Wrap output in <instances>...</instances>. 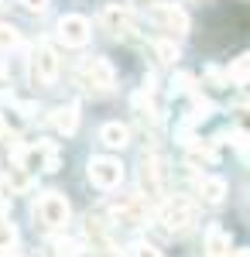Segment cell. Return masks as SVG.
<instances>
[{"instance_id": "cell-23", "label": "cell", "mask_w": 250, "mask_h": 257, "mask_svg": "<svg viewBox=\"0 0 250 257\" xmlns=\"http://www.w3.org/2000/svg\"><path fill=\"white\" fill-rule=\"evenodd\" d=\"M21 38H18V31L14 28H7V24H0V48L4 52H11V48H18Z\"/></svg>"}, {"instance_id": "cell-6", "label": "cell", "mask_w": 250, "mask_h": 257, "mask_svg": "<svg viewBox=\"0 0 250 257\" xmlns=\"http://www.w3.org/2000/svg\"><path fill=\"white\" fill-rule=\"evenodd\" d=\"M79 82L86 86V89H96V93H106V89H113V82H116V72H113V65L106 59H86L82 62V69H79Z\"/></svg>"}, {"instance_id": "cell-13", "label": "cell", "mask_w": 250, "mask_h": 257, "mask_svg": "<svg viewBox=\"0 0 250 257\" xmlns=\"http://www.w3.org/2000/svg\"><path fill=\"white\" fill-rule=\"evenodd\" d=\"M48 123L55 127L58 134L69 138V134H76V127H79V110L72 106V103H69V106H55V110L48 113Z\"/></svg>"}, {"instance_id": "cell-4", "label": "cell", "mask_w": 250, "mask_h": 257, "mask_svg": "<svg viewBox=\"0 0 250 257\" xmlns=\"http://www.w3.org/2000/svg\"><path fill=\"white\" fill-rule=\"evenodd\" d=\"M158 216H161V223H165L168 233H185V230L195 223V206L189 202V199H182V196H172V199L161 202Z\"/></svg>"}, {"instance_id": "cell-10", "label": "cell", "mask_w": 250, "mask_h": 257, "mask_svg": "<svg viewBox=\"0 0 250 257\" xmlns=\"http://www.w3.org/2000/svg\"><path fill=\"white\" fill-rule=\"evenodd\" d=\"M58 38L65 41L69 48H82L89 41V21L79 18V14H65L58 18Z\"/></svg>"}, {"instance_id": "cell-29", "label": "cell", "mask_w": 250, "mask_h": 257, "mask_svg": "<svg viewBox=\"0 0 250 257\" xmlns=\"http://www.w3.org/2000/svg\"><path fill=\"white\" fill-rule=\"evenodd\" d=\"M7 86H11V82H7V72H4V69H0V96H4V93H7Z\"/></svg>"}, {"instance_id": "cell-11", "label": "cell", "mask_w": 250, "mask_h": 257, "mask_svg": "<svg viewBox=\"0 0 250 257\" xmlns=\"http://www.w3.org/2000/svg\"><path fill=\"white\" fill-rule=\"evenodd\" d=\"M113 213L120 223H131V226H144L148 223V216H151V209H148V199L144 196H127L120 199L113 206Z\"/></svg>"}, {"instance_id": "cell-26", "label": "cell", "mask_w": 250, "mask_h": 257, "mask_svg": "<svg viewBox=\"0 0 250 257\" xmlns=\"http://www.w3.org/2000/svg\"><path fill=\"white\" fill-rule=\"evenodd\" d=\"M24 4V11H31V14H41L45 7H48V0H21Z\"/></svg>"}, {"instance_id": "cell-25", "label": "cell", "mask_w": 250, "mask_h": 257, "mask_svg": "<svg viewBox=\"0 0 250 257\" xmlns=\"http://www.w3.org/2000/svg\"><path fill=\"white\" fill-rule=\"evenodd\" d=\"M223 138H233V148H240V151H247V148H250V134H247V131H240V127H236V131H226Z\"/></svg>"}, {"instance_id": "cell-18", "label": "cell", "mask_w": 250, "mask_h": 257, "mask_svg": "<svg viewBox=\"0 0 250 257\" xmlns=\"http://www.w3.org/2000/svg\"><path fill=\"white\" fill-rule=\"evenodd\" d=\"M14 243H18V226L4 216V219H0V254H7Z\"/></svg>"}, {"instance_id": "cell-21", "label": "cell", "mask_w": 250, "mask_h": 257, "mask_svg": "<svg viewBox=\"0 0 250 257\" xmlns=\"http://www.w3.org/2000/svg\"><path fill=\"white\" fill-rule=\"evenodd\" d=\"M189 161H192V165H212V161H216V148H209V144H206V148L195 144L192 151H189Z\"/></svg>"}, {"instance_id": "cell-22", "label": "cell", "mask_w": 250, "mask_h": 257, "mask_svg": "<svg viewBox=\"0 0 250 257\" xmlns=\"http://www.w3.org/2000/svg\"><path fill=\"white\" fill-rule=\"evenodd\" d=\"M127 257H161V250H158L154 243H144V240H137V243H131Z\"/></svg>"}, {"instance_id": "cell-8", "label": "cell", "mask_w": 250, "mask_h": 257, "mask_svg": "<svg viewBox=\"0 0 250 257\" xmlns=\"http://www.w3.org/2000/svg\"><path fill=\"white\" fill-rule=\"evenodd\" d=\"M99 24L113 35V38H134V18H131V11H123L120 4H110V7H103V14H99Z\"/></svg>"}, {"instance_id": "cell-15", "label": "cell", "mask_w": 250, "mask_h": 257, "mask_svg": "<svg viewBox=\"0 0 250 257\" xmlns=\"http://www.w3.org/2000/svg\"><path fill=\"white\" fill-rule=\"evenodd\" d=\"M99 141H103L106 148H127L131 131H127V123L113 120V123H103V127H99Z\"/></svg>"}, {"instance_id": "cell-17", "label": "cell", "mask_w": 250, "mask_h": 257, "mask_svg": "<svg viewBox=\"0 0 250 257\" xmlns=\"http://www.w3.org/2000/svg\"><path fill=\"white\" fill-rule=\"evenodd\" d=\"M230 82H236V86H250V55H240V59H233L230 65Z\"/></svg>"}, {"instance_id": "cell-19", "label": "cell", "mask_w": 250, "mask_h": 257, "mask_svg": "<svg viewBox=\"0 0 250 257\" xmlns=\"http://www.w3.org/2000/svg\"><path fill=\"white\" fill-rule=\"evenodd\" d=\"M31 182H35V178L28 175V172H21V168H11V175H7L11 196H14V192H28V189H31Z\"/></svg>"}, {"instance_id": "cell-3", "label": "cell", "mask_w": 250, "mask_h": 257, "mask_svg": "<svg viewBox=\"0 0 250 257\" xmlns=\"http://www.w3.org/2000/svg\"><path fill=\"white\" fill-rule=\"evenodd\" d=\"M69 216H72V209H69V199L62 196V192H45V196L35 202V219H38L41 226H48V230L65 226Z\"/></svg>"}, {"instance_id": "cell-5", "label": "cell", "mask_w": 250, "mask_h": 257, "mask_svg": "<svg viewBox=\"0 0 250 257\" xmlns=\"http://www.w3.org/2000/svg\"><path fill=\"white\" fill-rule=\"evenodd\" d=\"M58 79V59L55 48L48 41H38L35 52H31V82L35 86H55Z\"/></svg>"}, {"instance_id": "cell-1", "label": "cell", "mask_w": 250, "mask_h": 257, "mask_svg": "<svg viewBox=\"0 0 250 257\" xmlns=\"http://www.w3.org/2000/svg\"><path fill=\"white\" fill-rule=\"evenodd\" d=\"M14 165H18L21 172H28V175H35V172H55L58 151L52 141H35V144L14 148Z\"/></svg>"}, {"instance_id": "cell-14", "label": "cell", "mask_w": 250, "mask_h": 257, "mask_svg": "<svg viewBox=\"0 0 250 257\" xmlns=\"http://www.w3.org/2000/svg\"><path fill=\"white\" fill-rule=\"evenodd\" d=\"M206 257H230V233L223 226L206 230Z\"/></svg>"}, {"instance_id": "cell-24", "label": "cell", "mask_w": 250, "mask_h": 257, "mask_svg": "<svg viewBox=\"0 0 250 257\" xmlns=\"http://www.w3.org/2000/svg\"><path fill=\"white\" fill-rule=\"evenodd\" d=\"M154 52H158V59H161V62H175V59H178L175 41H154Z\"/></svg>"}, {"instance_id": "cell-12", "label": "cell", "mask_w": 250, "mask_h": 257, "mask_svg": "<svg viewBox=\"0 0 250 257\" xmlns=\"http://www.w3.org/2000/svg\"><path fill=\"white\" fill-rule=\"evenodd\" d=\"M199 202L202 206H219L223 199H226V182L219 175H209V178H199Z\"/></svg>"}, {"instance_id": "cell-7", "label": "cell", "mask_w": 250, "mask_h": 257, "mask_svg": "<svg viewBox=\"0 0 250 257\" xmlns=\"http://www.w3.org/2000/svg\"><path fill=\"white\" fill-rule=\"evenodd\" d=\"M89 182L96 185V189H116L120 182H123V165L116 158H93L89 161Z\"/></svg>"}, {"instance_id": "cell-28", "label": "cell", "mask_w": 250, "mask_h": 257, "mask_svg": "<svg viewBox=\"0 0 250 257\" xmlns=\"http://www.w3.org/2000/svg\"><path fill=\"white\" fill-rule=\"evenodd\" d=\"M4 213H11V199L0 196V219H4Z\"/></svg>"}, {"instance_id": "cell-9", "label": "cell", "mask_w": 250, "mask_h": 257, "mask_svg": "<svg viewBox=\"0 0 250 257\" xmlns=\"http://www.w3.org/2000/svg\"><path fill=\"white\" fill-rule=\"evenodd\" d=\"M151 18H154V24H161L172 35H189V14L182 7H175V4H154Z\"/></svg>"}, {"instance_id": "cell-2", "label": "cell", "mask_w": 250, "mask_h": 257, "mask_svg": "<svg viewBox=\"0 0 250 257\" xmlns=\"http://www.w3.org/2000/svg\"><path fill=\"white\" fill-rule=\"evenodd\" d=\"M141 192H144V199H154V202L168 199V168L158 155L141 158Z\"/></svg>"}, {"instance_id": "cell-20", "label": "cell", "mask_w": 250, "mask_h": 257, "mask_svg": "<svg viewBox=\"0 0 250 257\" xmlns=\"http://www.w3.org/2000/svg\"><path fill=\"white\" fill-rule=\"evenodd\" d=\"M52 254L55 257H79L82 254V243L79 240H55L52 243Z\"/></svg>"}, {"instance_id": "cell-16", "label": "cell", "mask_w": 250, "mask_h": 257, "mask_svg": "<svg viewBox=\"0 0 250 257\" xmlns=\"http://www.w3.org/2000/svg\"><path fill=\"white\" fill-rule=\"evenodd\" d=\"M86 233L93 240V250H110V237H106V226L99 216H89L86 219Z\"/></svg>"}, {"instance_id": "cell-27", "label": "cell", "mask_w": 250, "mask_h": 257, "mask_svg": "<svg viewBox=\"0 0 250 257\" xmlns=\"http://www.w3.org/2000/svg\"><path fill=\"white\" fill-rule=\"evenodd\" d=\"M172 86H175V89H185V93H189V89H192V76H175Z\"/></svg>"}]
</instances>
